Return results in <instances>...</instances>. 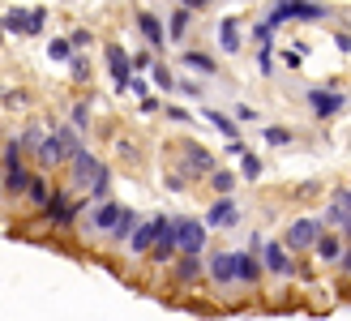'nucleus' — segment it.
<instances>
[{
	"mask_svg": "<svg viewBox=\"0 0 351 321\" xmlns=\"http://www.w3.org/2000/svg\"><path fill=\"white\" fill-rule=\"evenodd\" d=\"M73 124H77V129H86V124H90V107H86V103L73 107Z\"/></svg>",
	"mask_w": 351,
	"mask_h": 321,
	"instance_id": "c9c22d12",
	"label": "nucleus"
},
{
	"mask_svg": "<svg viewBox=\"0 0 351 321\" xmlns=\"http://www.w3.org/2000/svg\"><path fill=\"white\" fill-rule=\"evenodd\" d=\"M9 163H22V141H5V167Z\"/></svg>",
	"mask_w": 351,
	"mask_h": 321,
	"instance_id": "72a5a7b5",
	"label": "nucleus"
},
{
	"mask_svg": "<svg viewBox=\"0 0 351 321\" xmlns=\"http://www.w3.org/2000/svg\"><path fill=\"white\" fill-rule=\"evenodd\" d=\"M189 17H193L189 9H176V13H171V39H180V34L189 30Z\"/></svg>",
	"mask_w": 351,
	"mask_h": 321,
	"instance_id": "c85d7f7f",
	"label": "nucleus"
},
{
	"mask_svg": "<svg viewBox=\"0 0 351 321\" xmlns=\"http://www.w3.org/2000/svg\"><path fill=\"white\" fill-rule=\"evenodd\" d=\"M266 270H270V274H295V265H291V257L283 253V244H266Z\"/></svg>",
	"mask_w": 351,
	"mask_h": 321,
	"instance_id": "4468645a",
	"label": "nucleus"
},
{
	"mask_svg": "<svg viewBox=\"0 0 351 321\" xmlns=\"http://www.w3.org/2000/svg\"><path fill=\"white\" fill-rule=\"evenodd\" d=\"M43 22H47L43 9H9L5 17H0V30H9V34H39Z\"/></svg>",
	"mask_w": 351,
	"mask_h": 321,
	"instance_id": "20e7f679",
	"label": "nucleus"
},
{
	"mask_svg": "<svg viewBox=\"0 0 351 321\" xmlns=\"http://www.w3.org/2000/svg\"><path fill=\"white\" fill-rule=\"evenodd\" d=\"M150 73H154V82H159V86H163V91H171V86H176V78L167 73V69H163V64H150Z\"/></svg>",
	"mask_w": 351,
	"mask_h": 321,
	"instance_id": "473e14b6",
	"label": "nucleus"
},
{
	"mask_svg": "<svg viewBox=\"0 0 351 321\" xmlns=\"http://www.w3.org/2000/svg\"><path fill=\"white\" fill-rule=\"evenodd\" d=\"M154 231H159V223H137L133 231H129V248L133 253H150V244H154Z\"/></svg>",
	"mask_w": 351,
	"mask_h": 321,
	"instance_id": "f8f14e48",
	"label": "nucleus"
},
{
	"mask_svg": "<svg viewBox=\"0 0 351 321\" xmlns=\"http://www.w3.org/2000/svg\"><path fill=\"white\" fill-rule=\"evenodd\" d=\"M5 103H9V107H22V103H26V95H22V91H13V95H5Z\"/></svg>",
	"mask_w": 351,
	"mask_h": 321,
	"instance_id": "58836bf2",
	"label": "nucleus"
},
{
	"mask_svg": "<svg viewBox=\"0 0 351 321\" xmlns=\"http://www.w3.org/2000/svg\"><path fill=\"white\" fill-rule=\"evenodd\" d=\"M326 5H313V0H278L270 9V22L266 26H283V22H322Z\"/></svg>",
	"mask_w": 351,
	"mask_h": 321,
	"instance_id": "f03ea898",
	"label": "nucleus"
},
{
	"mask_svg": "<svg viewBox=\"0 0 351 321\" xmlns=\"http://www.w3.org/2000/svg\"><path fill=\"white\" fill-rule=\"evenodd\" d=\"M210 180H215L219 193H232V189H236V176H232V171H210Z\"/></svg>",
	"mask_w": 351,
	"mask_h": 321,
	"instance_id": "7c9ffc66",
	"label": "nucleus"
},
{
	"mask_svg": "<svg viewBox=\"0 0 351 321\" xmlns=\"http://www.w3.org/2000/svg\"><path fill=\"white\" fill-rule=\"evenodd\" d=\"M184 5H189V9H202V5H206V0H184Z\"/></svg>",
	"mask_w": 351,
	"mask_h": 321,
	"instance_id": "a19ab883",
	"label": "nucleus"
},
{
	"mask_svg": "<svg viewBox=\"0 0 351 321\" xmlns=\"http://www.w3.org/2000/svg\"><path fill=\"white\" fill-rule=\"evenodd\" d=\"M343 95L339 91H308V107H313V112H317L322 120H330V116H339L343 112Z\"/></svg>",
	"mask_w": 351,
	"mask_h": 321,
	"instance_id": "6e6552de",
	"label": "nucleus"
},
{
	"mask_svg": "<svg viewBox=\"0 0 351 321\" xmlns=\"http://www.w3.org/2000/svg\"><path fill=\"white\" fill-rule=\"evenodd\" d=\"M210 278H215V283H236V261H232V253H215V261H210Z\"/></svg>",
	"mask_w": 351,
	"mask_h": 321,
	"instance_id": "dca6fc26",
	"label": "nucleus"
},
{
	"mask_svg": "<svg viewBox=\"0 0 351 321\" xmlns=\"http://www.w3.org/2000/svg\"><path fill=\"white\" fill-rule=\"evenodd\" d=\"M236 219H240V210H236L232 198L215 202V206H210V214H206V223H210V227H236Z\"/></svg>",
	"mask_w": 351,
	"mask_h": 321,
	"instance_id": "9b49d317",
	"label": "nucleus"
},
{
	"mask_svg": "<svg viewBox=\"0 0 351 321\" xmlns=\"http://www.w3.org/2000/svg\"><path fill=\"white\" fill-rule=\"evenodd\" d=\"M77 210H82V206H73V198H64V193H51L47 206H43V219H47L51 227H73V223H77Z\"/></svg>",
	"mask_w": 351,
	"mask_h": 321,
	"instance_id": "39448f33",
	"label": "nucleus"
},
{
	"mask_svg": "<svg viewBox=\"0 0 351 321\" xmlns=\"http://www.w3.org/2000/svg\"><path fill=\"white\" fill-rule=\"evenodd\" d=\"M86 43H90V30H73V34H69V47H86Z\"/></svg>",
	"mask_w": 351,
	"mask_h": 321,
	"instance_id": "e433bc0d",
	"label": "nucleus"
},
{
	"mask_svg": "<svg viewBox=\"0 0 351 321\" xmlns=\"http://www.w3.org/2000/svg\"><path fill=\"white\" fill-rule=\"evenodd\" d=\"M335 43H339V51H351V34H335Z\"/></svg>",
	"mask_w": 351,
	"mask_h": 321,
	"instance_id": "ea45409f",
	"label": "nucleus"
},
{
	"mask_svg": "<svg viewBox=\"0 0 351 321\" xmlns=\"http://www.w3.org/2000/svg\"><path fill=\"white\" fill-rule=\"evenodd\" d=\"M51 137H56V146H60V154H64V158H73V154L82 150V137H77L73 129H56Z\"/></svg>",
	"mask_w": 351,
	"mask_h": 321,
	"instance_id": "4be33fe9",
	"label": "nucleus"
},
{
	"mask_svg": "<svg viewBox=\"0 0 351 321\" xmlns=\"http://www.w3.org/2000/svg\"><path fill=\"white\" fill-rule=\"evenodd\" d=\"M232 261H236V283H257L261 278V261L253 253H232Z\"/></svg>",
	"mask_w": 351,
	"mask_h": 321,
	"instance_id": "ddd939ff",
	"label": "nucleus"
},
{
	"mask_svg": "<svg viewBox=\"0 0 351 321\" xmlns=\"http://www.w3.org/2000/svg\"><path fill=\"white\" fill-rule=\"evenodd\" d=\"M240 176H244V180H257V176H261V158L257 154H240Z\"/></svg>",
	"mask_w": 351,
	"mask_h": 321,
	"instance_id": "bb28decb",
	"label": "nucleus"
},
{
	"mask_svg": "<svg viewBox=\"0 0 351 321\" xmlns=\"http://www.w3.org/2000/svg\"><path fill=\"white\" fill-rule=\"evenodd\" d=\"M26 185H30V171L22 163H9L5 167V193H9V198H17V193H26Z\"/></svg>",
	"mask_w": 351,
	"mask_h": 321,
	"instance_id": "2eb2a0df",
	"label": "nucleus"
},
{
	"mask_svg": "<svg viewBox=\"0 0 351 321\" xmlns=\"http://www.w3.org/2000/svg\"><path fill=\"white\" fill-rule=\"evenodd\" d=\"M317 236H322V219H295L283 240H287V248H313Z\"/></svg>",
	"mask_w": 351,
	"mask_h": 321,
	"instance_id": "423d86ee",
	"label": "nucleus"
},
{
	"mask_svg": "<svg viewBox=\"0 0 351 321\" xmlns=\"http://www.w3.org/2000/svg\"><path fill=\"white\" fill-rule=\"evenodd\" d=\"M133 227H137V214L125 210V214H120V223L112 227V240H129V231H133Z\"/></svg>",
	"mask_w": 351,
	"mask_h": 321,
	"instance_id": "cd10ccee",
	"label": "nucleus"
},
{
	"mask_svg": "<svg viewBox=\"0 0 351 321\" xmlns=\"http://www.w3.org/2000/svg\"><path fill=\"white\" fill-rule=\"evenodd\" d=\"M266 141H270V146H287L291 133H287V129H266Z\"/></svg>",
	"mask_w": 351,
	"mask_h": 321,
	"instance_id": "f704fd0d",
	"label": "nucleus"
},
{
	"mask_svg": "<svg viewBox=\"0 0 351 321\" xmlns=\"http://www.w3.org/2000/svg\"><path fill=\"white\" fill-rule=\"evenodd\" d=\"M159 107H163V103L154 99V95H146V99H142V112H159Z\"/></svg>",
	"mask_w": 351,
	"mask_h": 321,
	"instance_id": "4c0bfd02",
	"label": "nucleus"
},
{
	"mask_svg": "<svg viewBox=\"0 0 351 321\" xmlns=\"http://www.w3.org/2000/svg\"><path fill=\"white\" fill-rule=\"evenodd\" d=\"M69 176H73V189H82V193H95V198H108V185H112V171H108V163H99V158L90 154V150H77L73 158H69Z\"/></svg>",
	"mask_w": 351,
	"mask_h": 321,
	"instance_id": "f257e3e1",
	"label": "nucleus"
},
{
	"mask_svg": "<svg viewBox=\"0 0 351 321\" xmlns=\"http://www.w3.org/2000/svg\"><path fill=\"white\" fill-rule=\"evenodd\" d=\"M159 231H154V244H150V257L154 261H171L176 257V231H171V219H154Z\"/></svg>",
	"mask_w": 351,
	"mask_h": 321,
	"instance_id": "0eeeda50",
	"label": "nucleus"
},
{
	"mask_svg": "<svg viewBox=\"0 0 351 321\" xmlns=\"http://www.w3.org/2000/svg\"><path fill=\"white\" fill-rule=\"evenodd\" d=\"M171 231H176V253L180 257H197L206 248V227L197 219H171Z\"/></svg>",
	"mask_w": 351,
	"mask_h": 321,
	"instance_id": "7ed1b4c3",
	"label": "nucleus"
},
{
	"mask_svg": "<svg viewBox=\"0 0 351 321\" xmlns=\"http://www.w3.org/2000/svg\"><path fill=\"white\" fill-rule=\"evenodd\" d=\"M206 120H210V124H215V129H219L223 137H232V141H236V124H232V120H227L223 112H215V107H206Z\"/></svg>",
	"mask_w": 351,
	"mask_h": 321,
	"instance_id": "b1692460",
	"label": "nucleus"
},
{
	"mask_svg": "<svg viewBox=\"0 0 351 321\" xmlns=\"http://www.w3.org/2000/svg\"><path fill=\"white\" fill-rule=\"evenodd\" d=\"M120 214H125V206H116V202H99L95 214H90V227H95V231H108V236H112V227L120 223Z\"/></svg>",
	"mask_w": 351,
	"mask_h": 321,
	"instance_id": "9d476101",
	"label": "nucleus"
},
{
	"mask_svg": "<svg viewBox=\"0 0 351 321\" xmlns=\"http://www.w3.org/2000/svg\"><path fill=\"white\" fill-rule=\"evenodd\" d=\"M137 26H142V34L150 39V47H163L167 34H163V26H159V17H154V13H137Z\"/></svg>",
	"mask_w": 351,
	"mask_h": 321,
	"instance_id": "f3484780",
	"label": "nucleus"
},
{
	"mask_svg": "<svg viewBox=\"0 0 351 321\" xmlns=\"http://www.w3.org/2000/svg\"><path fill=\"white\" fill-rule=\"evenodd\" d=\"M108 69H112V82H116V91H125L129 86V78H133V64H129V56H125V47H108Z\"/></svg>",
	"mask_w": 351,
	"mask_h": 321,
	"instance_id": "1a4fd4ad",
	"label": "nucleus"
},
{
	"mask_svg": "<svg viewBox=\"0 0 351 321\" xmlns=\"http://www.w3.org/2000/svg\"><path fill=\"white\" fill-rule=\"evenodd\" d=\"M184 64H189V69H197V73H215V60L202 56V51H184Z\"/></svg>",
	"mask_w": 351,
	"mask_h": 321,
	"instance_id": "a878e982",
	"label": "nucleus"
},
{
	"mask_svg": "<svg viewBox=\"0 0 351 321\" xmlns=\"http://www.w3.org/2000/svg\"><path fill=\"white\" fill-rule=\"evenodd\" d=\"M47 56L51 60H69V56H73V47H69V39H51L47 43Z\"/></svg>",
	"mask_w": 351,
	"mask_h": 321,
	"instance_id": "c756f323",
	"label": "nucleus"
},
{
	"mask_svg": "<svg viewBox=\"0 0 351 321\" xmlns=\"http://www.w3.org/2000/svg\"><path fill=\"white\" fill-rule=\"evenodd\" d=\"M26 193H30V202H34V206H47V198H51V189H47V180H43V176H30Z\"/></svg>",
	"mask_w": 351,
	"mask_h": 321,
	"instance_id": "5701e85b",
	"label": "nucleus"
},
{
	"mask_svg": "<svg viewBox=\"0 0 351 321\" xmlns=\"http://www.w3.org/2000/svg\"><path fill=\"white\" fill-rule=\"evenodd\" d=\"M197 270H202L197 257H180V261H176V278H180V283H193V278H197Z\"/></svg>",
	"mask_w": 351,
	"mask_h": 321,
	"instance_id": "393cba45",
	"label": "nucleus"
},
{
	"mask_svg": "<svg viewBox=\"0 0 351 321\" xmlns=\"http://www.w3.org/2000/svg\"><path fill=\"white\" fill-rule=\"evenodd\" d=\"M313 244H317V257H322V261H339V257H343V240H339V236H326V231H322Z\"/></svg>",
	"mask_w": 351,
	"mask_h": 321,
	"instance_id": "6ab92c4d",
	"label": "nucleus"
},
{
	"mask_svg": "<svg viewBox=\"0 0 351 321\" xmlns=\"http://www.w3.org/2000/svg\"><path fill=\"white\" fill-rule=\"evenodd\" d=\"M34 154H39L47 167H51V163H64V154H60V146H56V137H51V133H43V141L34 146Z\"/></svg>",
	"mask_w": 351,
	"mask_h": 321,
	"instance_id": "412c9836",
	"label": "nucleus"
},
{
	"mask_svg": "<svg viewBox=\"0 0 351 321\" xmlns=\"http://www.w3.org/2000/svg\"><path fill=\"white\" fill-rule=\"evenodd\" d=\"M219 43H223V51H240V22L236 17H227L219 26Z\"/></svg>",
	"mask_w": 351,
	"mask_h": 321,
	"instance_id": "aec40b11",
	"label": "nucleus"
},
{
	"mask_svg": "<svg viewBox=\"0 0 351 321\" xmlns=\"http://www.w3.org/2000/svg\"><path fill=\"white\" fill-rule=\"evenodd\" d=\"M69 69H73V78H77V82H86V78H90V64H86L82 56H69Z\"/></svg>",
	"mask_w": 351,
	"mask_h": 321,
	"instance_id": "2f4dec72",
	"label": "nucleus"
},
{
	"mask_svg": "<svg viewBox=\"0 0 351 321\" xmlns=\"http://www.w3.org/2000/svg\"><path fill=\"white\" fill-rule=\"evenodd\" d=\"M184 163H189V171H215V158H210L202 146H193V141L184 146Z\"/></svg>",
	"mask_w": 351,
	"mask_h": 321,
	"instance_id": "a211bd4d",
	"label": "nucleus"
}]
</instances>
